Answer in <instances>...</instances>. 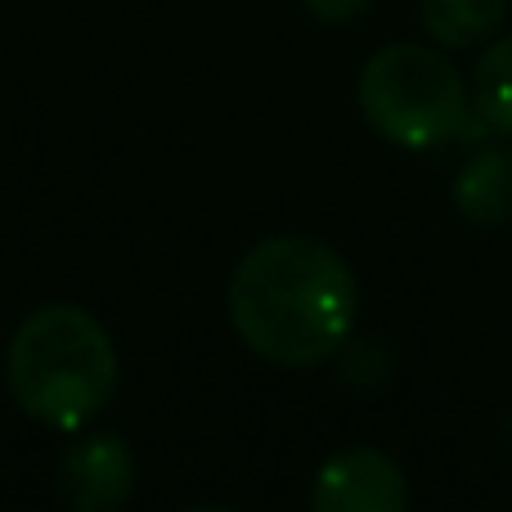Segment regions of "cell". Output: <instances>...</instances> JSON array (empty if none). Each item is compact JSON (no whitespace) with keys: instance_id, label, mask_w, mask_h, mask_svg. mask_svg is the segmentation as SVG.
<instances>
[{"instance_id":"obj_10","label":"cell","mask_w":512,"mask_h":512,"mask_svg":"<svg viewBox=\"0 0 512 512\" xmlns=\"http://www.w3.org/2000/svg\"><path fill=\"white\" fill-rule=\"evenodd\" d=\"M301 9L328 27H346V23H360L373 9V0H301Z\"/></svg>"},{"instance_id":"obj_3","label":"cell","mask_w":512,"mask_h":512,"mask_svg":"<svg viewBox=\"0 0 512 512\" xmlns=\"http://www.w3.org/2000/svg\"><path fill=\"white\" fill-rule=\"evenodd\" d=\"M355 104L364 122L400 149H441L468 126V86L441 45H382L360 68Z\"/></svg>"},{"instance_id":"obj_9","label":"cell","mask_w":512,"mask_h":512,"mask_svg":"<svg viewBox=\"0 0 512 512\" xmlns=\"http://www.w3.org/2000/svg\"><path fill=\"white\" fill-rule=\"evenodd\" d=\"M333 360H337V373H342L346 387H360V391L387 387L391 373H396V360H391L387 342H378V337H346Z\"/></svg>"},{"instance_id":"obj_4","label":"cell","mask_w":512,"mask_h":512,"mask_svg":"<svg viewBox=\"0 0 512 512\" xmlns=\"http://www.w3.org/2000/svg\"><path fill=\"white\" fill-rule=\"evenodd\" d=\"M310 512H409L405 468L373 445L337 450L315 472Z\"/></svg>"},{"instance_id":"obj_11","label":"cell","mask_w":512,"mask_h":512,"mask_svg":"<svg viewBox=\"0 0 512 512\" xmlns=\"http://www.w3.org/2000/svg\"><path fill=\"white\" fill-rule=\"evenodd\" d=\"M185 512H239V508H221V504H198V508H185Z\"/></svg>"},{"instance_id":"obj_1","label":"cell","mask_w":512,"mask_h":512,"mask_svg":"<svg viewBox=\"0 0 512 512\" xmlns=\"http://www.w3.org/2000/svg\"><path fill=\"white\" fill-rule=\"evenodd\" d=\"M230 324L239 342L279 369H319L355 333L360 288L333 243L270 234L230 274Z\"/></svg>"},{"instance_id":"obj_8","label":"cell","mask_w":512,"mask_h":512,"mask_svg":"<svg viewBox=\"0 0 512 512\" xmlns=\"http://www.w3.org/2000/svg\"><path fill=\"white\" fill-rule=\"evenodd\" d=\"M472 108L486 131L512 135V32L481 45V59L472 68Z\"/></svg>"},{"instance_id":"obj_6","label":"cell","mask_w":512,"mask_h":512,"mask_svg":"<svg viewBox=\"0 0 512 512\" xmlns=\"http://www.w3.org/2000/svg\"><path fill=\"white\" fill-rule=\"evenodd\" d=\"M450 198L468 225H481V230L512 225V144H490L472 153L454 176Z\"/></svg>"},{"instance_id":"obj_5","label":"cell","mask_w":512,"mask_h":512,"mask_svg":"<svg viewBox=\"0 0 512 512\" xmlns=\"http://www.w3.org/2000/svg\"><path fill=\"white\" fill-rule=\"evenodd\" d=\"M135 481V454L117 432L86 436L59 459V499L68 512H122L135 495Z\"/></svg>"},{"instance_id":"obj_2","label":"cell","mask_w":512,"mask_h":512,"mask_svg":"<svg viewBox=\"0 0 512 512\" xmlns=\"http://www.w3.org/2000/svg\"><path fill=\"white\" fill-rule=\"evenodd\" d=\"M122 364L113 337L86 306L50 301L14 328L5 346V387L32 423L77 432L113 400Z\"/></svg>"},{"instance_id":"obj_7","label":"cell","mask_w":512,"mask_h":512,"mask_svg":"<svg viewBox=\"0 0 512 512\" xmlns=\"http://www.w3.org/2000/svg\"><path fill=\"white\" fill-rule=\"evenodd\" d=\"M423 32L441 50H481L508 18V0H418Z\"/></svg>"}]
</instances>
